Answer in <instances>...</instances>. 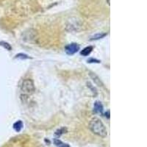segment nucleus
Masks as SVG:
<instances>
[{
  "label": "nucleus",
  "mask_w": 147,
  "mask_h": 147,
  "mask_svg": "<svg viewBox=\"0 0 147 147\" xmlns=\"http://www.w3.org/2000/svg\"><path fill=\"white\" fill-rule=\"evenodd\" d=\"M88 127L93 133L98 136L99 137L102 138L107 137V129H106L105 127L102 122V121L98 118L92 119L89 123Z\"/></svg>",
  "instance_id": "1"
},
{
  "label": "nucleus",
  "mask_w": 147,
  "mask_h": 147,
  "mask_svg": "<svg viewBox=\"0 0 147 147\" xmlns=\"http://www.w3.org/2000/svg\"><path fill=\"white\" fill-rule=\"evenodd\" d=\"M21 90L24 94L27 95H31L35 92V88L34 82L30 79H26L22 82L21 85Z\"/></svg>",
  "instance_id": "2"
},
{
  "label": "nucleus",
  "mask_w": 147,
  "mask_h": 147,
  "mask_svg": "<svg viewBox=\"0 0 147 147\" xmlns=\"http://www.w3.org/2000/svg\"><path fill=\"white\" fill-rule=\"evenodd\" d=\"M80 50V46L77 44H71L66 46L65 48V51L66 54L69 55H74Z\"/></svg>",
  "instance_id": "3"
},
{
  "label": "nucleus",
  "mask_w": 147,
  "mask_h": 147,
  "mask_svg": "<svg viewBox=\"0 0 147 147\" xmlns=\"http://www.w3.org/2000/svg\"><path fill=\"white\" fill-rule=\"evenodd\" d=\"M94 110L96 113H102V111H103V105L101 103V102H99V101L95 102L94 105Z\"/></svg>",
  "instance_id": "4"
},
{
  "label": "nucleus",
  "mask_w": 147,
  "mask_h": 147,
  "mask_svg": "<svg viewBox=\"0 0 147 147\" xmlns=\"http://www.w3.org/2000/svg\"><path fill=\"white\" fill-rule=\"evenodd\" d=\"M92 50H93V47H90H90H85V49H83L80 52V55H82V56L86 57V56L90 55V52H92Z\"/></svg>",
  "instance_id": "5"
},
{
  "label": "nucleus",
  "mask_w": 147,
  "mask_h": 147,
  "mask_svg": "<svg viewBox=\"0 0 147 147\" xmlns=\"http://www.w3.org/2000/svg\"><path fill=\"white\" fill-rule=\"evenodd\" d=\"M22 128H23V123L22 121H18L13 124V129L16 132H20Z\"/></svg>",
  "instance_id": "6"
},
{
  "label": "nucleus",
  "mask_w": 147,
  "mask_h": 147,
  "mask_svg": "<svg viewBox=\"0 0 147 147\" xmlns=\"http://www.w3.org/2000/svg\"><path fill=\"white\" fill-rule=\"evenodd\" d=\"M54 143H55V146L57 147H71L69 144L62 142V141L60 140H59V139H55V140H54Z\"/></svg>",
  "instance_id": "7"
},
{
  "label": "nucleus",
  "mask_w": 147,
  "mask_h": 147,
  "mask_svg": "<svg viewBox=\"0 0 147 147\" xmlns=\"http://www.w3.org/2000/svg\"><path fill=\"white\" fill-rule=\"evenodd\" d=\"M90 77H92V79L94 80V82H95L97 84V85H99V86H102V85H103V84H102V82H101L100 79H99V77H97L96 75H95L94 74H90Z\"/></svg>",
  "instance_id": "8"
},
{
  "label": "nucleus",
  "mask_w": 147,
  "mask_h": 147,
  "mask_svg": "<svg viewBox=\"0 0 147 147\" xmlns=\"http://www.w3.org/2000/svg\"><path fill=\"white\" fill-rule=\"evenodd\" d=\"M107 35V33H98L96 35H94L90 39V40H99V39L103 38L104 37H105Z\"/></svg>",
  "instance_id": "9"
},
{
  "label": "nucleus",
  "mask_w": 147,
  "mask_h": 147,
  "mask_svg": "<svg viewBox=\"0 0 147 147\" xmlns=\"http://www.w3.org/2000/svg\"><path fill=\"white\" fill-rule=\"evenodd\" d=\"M0 46L3 47L4 48L6 49L8 51H10L12 49L11 46H10L8 43H7V42L5 41H0Z\"/></svg>",
  "instance_id": "10"
},
{
  "label": "nucleus",
  "mask_w": 147,
  "mask_h": 147,
  "mask_svg": "<svg viewBox=\"0 0 147 147\" xmlns=\"http://www.w3.org/2000/svg\"><path fill=\"white\" fill-rule=\"evenodd\" d=\"M66 132H67V129L65 128V127H63V128L59 129L58 130L56 131V132H55V135H56V136H60L61 135H63V134L66 133Z\"/></svg>",
  "instance_id": "11"
},
{
  "label": "nucleus",
  "mask_w": 147,
  "mask_h": 147,
  "mask_svg": "<svg viewBox=\"0 0 147 147\" xmlns=\"http://www.w3.org/2000/svg\"><path fill=\"white\" fill-rule=\"evenodd\" d=\"M16 58L22 59V60H25V59H29L30 58V57H29L28 55H25V54L20 53V54H18V55L16 56Z\"/></svg>",
  "instance_id": "12"
},
{
  "label": "nucleus",
  "mask_w": 147,
  "mask_h": 147,
  "mask_svg": "<svg viewBox=\"0 0 147 147\" xmlns=\"http://www.w3.org/2000/svg\"><path fill=\"white\" fill-rule=\"evenodd\" d=\"M91 61H93L92 63H100V61H99V60H95V59L94 60L93 58H90V59H89V60H88V63H90Z\"/></svg>",
  "instance_id": "13"
},
{
  "label": "nucleus",
  "mask_w": 147,
  "mask_h": 147,
  "mask_svg": "<svg viewBox=\"0 0 147 147\" xmlns=\"http://www.w3.org/2000/svg\"><path fill=\"white\" fill-rule=\"evenodd\" d=\"M107 4H108V5H110V0H107Z\"/></svg>",
  "instance_id": "14"
}]
</instances>
